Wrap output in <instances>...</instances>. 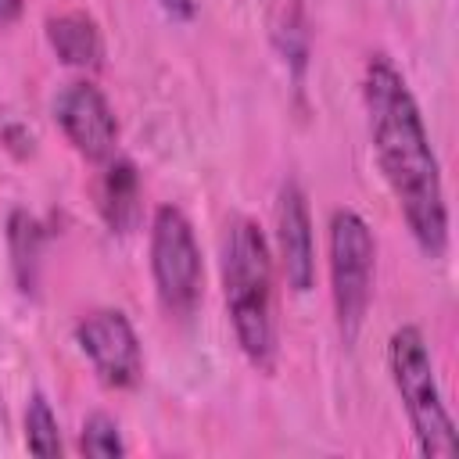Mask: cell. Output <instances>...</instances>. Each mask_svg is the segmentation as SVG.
<instances>
[{"instance_id":"1","label":"cell","mask_w":459,"mask_h":459,"mask_svg":"<svg viewBox=\"0 0 459 459\" xmlns=\"http://www.w3.org/2000/svg\"><path fill=\"white\" fill-rule=\"evenodd\" d=\"M362 108L373 158L416 247L430 262H441L448 251V201L441 165L430 147L420 104L387 54H369L362 68Z\"/></svg>"},{"instance_id":"2","label":"cell","mask_w":459,"mask_h":459,"mask_svg":"<svg viewBox=\"0 0 459 459\" xmlns=\"http://www.w3.org/2000/svg\"><path fill=\"white\" fill-rule=\"evenodd\" d=\"M222 301L244 359L269 373L276 366V290L273 251L262 226L247 215L230 219L219 251Z\"/></svg>"},{"instance_id":"3","label":"cell","mask_w":459,"mask_h":459,"mask_svg":"<svg viewBox=\"0 0 459 459\" xmlns=\"http://www.w3.org/2000/svg\"><path fill=\"white\" fill-rule=\"evenodd\" d=\"M387 373L394 384V394L405 409V420L412 427L416 448L427 459H448L459 452L455 441V420L445 405L437 369L430 359V344L420 326L405 323L394 326L387 337Z\"/></svg>"},{"instance_id":"4","label":"cell","mask_w":459,"mask_h":459,"mask_svg":"<svg viewBox=\"0 0 459 459\" xmlns=\"http://www.w3.org/2000/svg\"><path fill=\"white\" fill-rule=\"evenodd\" d=\"M326 269L337 333L351 344L366 323L377 276V237L355 208H333L326 226Z\"/></svg>"},{"instance_id":"5","label":"cell","mask_w":459,"mask_h":459,"mask_svg":"<svg viewBox=\"0 0 459 459\" xmlns=\"http://www.w3.org/2000/svg\"><path fill=\"white\" fill-rule=\"evenodd\" d=\"M151 280L161 308L172 319H186L204 290V265L194 226L183 208L158 204L151 219Z\"/></svg>"},{"instance_id":"6","label":"cell","mask_w":459,"mask_h":459,"mask_svg":"<svg viewBox=\"0 0 459 459\" xmlns=\"http://www.w3.org/2000/svg\"><path fill=\"white\" fill-rule=\"evenodd\" d=\"M75 348L97 373L104 387L129 391L143 380V348L140 337L122 308H93L86 312L75 330Z\"/></svg>"},{"instance_id":"7","label":"cell","mask_w":459,"mask_h":459,"mask_svg":"<svg viewBox=\"0 0 459 459\" xmlns=\"http://www.w3.org/2000/svg\"><path fill=\"white\" fill-rule=\"evenodd\" d=\"M54 122L72 143L75 154L86 161H108L115 143H118V118L115 108L108 104L104 90L90 79H72L65 82L54 100H50Z\"/></svg>"},{"instance_id":"8","label":"cell","mask_w":459,"mask_h":459,"mask_svg":"<svg viewBox=\"0 0 459 459\" xmlns=\"http://www.w3.org/2000/svg\"><path fill=\"white\" fill-rule=\"evenodd\" d=\"M273 237H276V258L287 287L294 294H308L316 283V233H312L308 197L298 179H283L276 190Z\"/></svg>"},{"instance_id":"9","label":"cell","mask_w":459,"mask_h":459,"mask_svg":"<svg viewBox=\"0 0 459 459\" xmlns=\"http://www.w3.org/2000/svg\"><path fill=\"white\" fill-rule=\"evenodd\" d=\"M47 43L61 65L79 72H97L104 65V36L93 14L86 11H61L43 22Z\"/></svg>"},{"instance_id":"10","label":"cell","mask_w":459,"mask_h":459,"mask_svg":"<svg viewBox=\"0 0 459 459\" xmlns=\"http://www.w3.org/2000/svg\"><path fill=\"white\" fill-rule=\"evenodd\" d=\"M97 208H100L104 226L118 237H126L140 226L143 186H140V172L129 158H108L100 186H97Z\"/></svg>"},{"instance_id":"11","label":"cell","mask_w":459,"mask_h":459,"mask_svg":"<svg viewBox=\"0 0 459 459\" xmlns=\"http://www.w3.org/2000/svg\"><path fill=\"white\" fill-rule=\"evenodd\" d=\"M7 244H11V262H14V280L29 294L36 287V269H39V247L43 233L39 222L29 212H14L7 222Z\"/></svg>"},{"instance_id":"12","label":"cell","mask_w":459,"mask_h":459,"mask_svg":"<svg viewBox=\"0 0 459 459\" xmlns=\"http://www.w3.org/2000/svg\"><path fill=\"white\" fill-rule=\"evenodd\" d=\"M273 39H276V50L287 65V72L294 75V82L301 86L305 82V72H308V22H305V11L298 0H290L273 29Z\"/></svg>"},{"instance_id":"13","label":"cell","mask_w":459,"mask_h":459,"mask_svg":"<svg viewBox=\"0 0 459 459\" xmlns=\"http://www.w3.org/2000/svg\"><path fill=\"white\" fill-rule=\"evenodd\" d=\"M22 430H25V448L32 455H43V459L61 455V427H57V416H54L47 394H39V391L29 394L25 412H22Z\"/></svg>"},{"instance_id":"14","label":"cell","mask_w":459,"mask_h":459,"mask_svg":"<svg viewBox=\"0 0 459 459\" xmlns=\"http://www.w3.org/2000/svg\"><path fill=\"white\" fill-rule=\"evenodd\" d=\"M79 452L82 455H100V459L126 455L129 448H126V437H122L118 420L108 416V412H90L82 420V430H79Z\"/></svg>"},{"instance_id":"15","label":"cell","mask_w":459,"mask_h":459,"mask_svg":"<svg viewBox=\"0 0 459 459\" xmlns=\"http://www.w3.org/2000/svg\"><path fill=\"white\" fill-rule=\"evenodd\" d=\"M154 4H158L161 14L172 18V22H190V18L197 14V7H201V0H154Z\"/></svg>"},{"instance_id":"16","label":"cell","mask_w":459,"mask_h":459,"mask_svg":"<svg viewBox=\"0 0 459 459\" xmlns=\"http://www.w3.org/2000/svg\"><path fill=\"white\" fill-rule=\"evenodd\" d=\"M22 4H25V0H0V29H4V25H11V22H18Z\"/></svg>"}]
</instances>
